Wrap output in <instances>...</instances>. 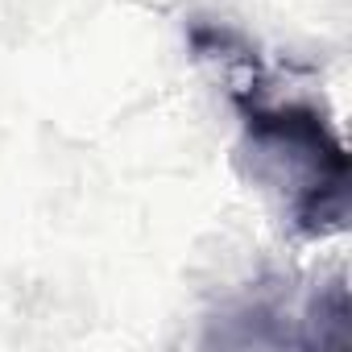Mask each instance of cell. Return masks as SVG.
<instances>
[{
    "mask_svg": "<svg viewBox=\"0 0 352 352\" xmlns=\"http://www.w3.org/2000/svg\"><path fill=\"white\" fill-rule=\"evenodd\" d=\"M257 179L286 199V220L302 236L340 232L348 220V153L327 116L302 100H270L261 71L232 87Z\"/></svg>",
    "mask_w": 352,
    "mask_h": 352,
    "instance_id": "6da1fadb",
    "label": "cell"
}]
</instances>
